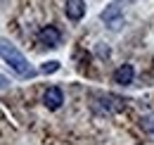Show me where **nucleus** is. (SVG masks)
<instances>
[{
    "mask_svg": "<svg viewBox=\"0 0 154 145\" xmlns=\"http://www.w3.org/2000/svg\"><path fill=\"white\" fill-rule=\"evenodd\" d=\"M131 5V0H112L104 10H102V14L100 19L104 21V26H109L112 31L116 29H121V24H123V10Z\"/></svg>",
    "mask_w": 154,
    "mask_h": 145,
    "instance_id": "f03ea898",
    "label": "nucleus"
},
{
    "mask_svg": "<svg viewBox=\"0 0 154 145\" xmlns=\"http://www.w3.org/2000/svg\"><path fill=\"white\" fill-rule=\"evenodd\" d=\"M133 76H135L133 64H121L114 72V83H119V86H131L133 83Z\"/></svg>",
    "mask_w": 154,
    "mask_h": 145,
    "instance_id": "0eeeda50",
    "label": "nucleus"
},
{
    "mask_svg": "<svg viewBox=\"0 0 154 145\" xmlns=\"http://www.w3.org/2000/svg\"><path fill=\"white\" fill-rule=\"evenodd\" d=\"M38 40L40 45H48V48H57L59 40H62V34H59L57 26H43L38 31Z\"/></svg>",
    "mask_w": 154,
    "mask_h": 145,
    "instance_id": "20e7f679",
    "label": "nucleus"
},
{
    "mask_svg": "<svg viewBox=\"0 0 154 145\" xmlns=\"http://www.w3.org/2000/svg\"><path fill=\"white\" fill-rule=\"evenodd\" d=\"M62 102H64V93H62L59 86H50L48 91L43 93V105L48 109H59Z\"/></svg>",
    "mask_w": 154,
    "mask_h": 145,
    "instance_id": "39448f33",
    "label": "nucleus"
},
{
    "mask_svg": "<svg viewBox=\"0 0 154 145\" xmlns=\"http://www.w3.org/2000/svg\"><path fill=\"white\" fill-rule=\"evenodd\" d=\"M0 57L10 64L12 72L17 74V76H21V79H31V76H36V72H33L31 64H29V60L17 50V45H12V43L5 40V38H0Z\"/></svg>",
    "mask_w": 154,
    "mask_h": 145,
    "instance_id": "f257e3e1",
    "label": "nucleus"
},
{
    "mask_svg": "<svg viewBox=\"0 0 154 145\" xmlns=\"http://www.w3.org/2000/svg\"><path fill=\"white\" fill-rule=\"evenodd\" d=\"M93 109L97 114H114V112L126 109V100L116 98L112 93H95L93 95Z\"/></svg>",
    "mask_w": 154,
    "mask_h": 145,
    "instance_id": "7ed1b4c3",
    "label": "nucleus"
},
{
    "mask_svg": "<svg viewBox=\"0 0 154 145\" xmlns=\"http://www.w3.org/2000/svg\"><path fill=\"white\" fill-rule=\"evenodd\" d=\"M64 12L71 21H81L83 14H85V2L83 0H66L64 2Z\"/></svg>",
    "mask_w": 154,
    "mask_h": 145,
    "instance_id": "423d86ee",
    "label": "nucleus"
},
{
    "mask_svg": "<svg viewBox=\"0 0 154 145\" xmlns=\"http://www.w3.org/2000/svg\"><path fill=\"white\" fill-rule=\"evenodd\" d=\"M7 83H10V81H7V79H5V76H2V74H0V88H5V86H7Z\"/></svg>",
    "mask_w": 154,
    "mask_h": 145,
    "instance_id": "9d476101",
    "label": "nucleus"
},
{
    "mask_svg": "<svg viewBox=\"0 0 154 145\" xmlns=\"http://www.w3.org/2000/svg\"><path fill=\"white\" fill-rule=\"evenodd\" d=\"M140 126H142V131H147V133H154V117L152 114L142 117V119H140Z\"/></svg>",
    "mask_w": 154,
    "mask_h": 145,
    "instance_id": "1a4fd4ad",
    "label": "nucleus"
},
{
    "mask_svg": "<svg viewBox=\"0 0 154 145\" xmlns=\"http://www.w3.org/2000/svg\"><path fill=\"white\" fill-rule=\"evenodd\" d=\"M57 69H59L57 60H50V62H43V64H40V74H55Z\"/></svg>",
    "mask_w": 154,
    "mask_h": 145,
    "instance_id": "6e6552de",
    "label": "nucleus"
}]
</instances>
